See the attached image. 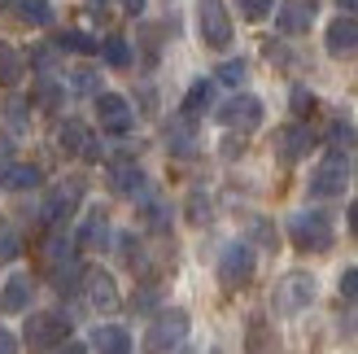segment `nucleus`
<instances>
[{"label":"nucleus","mask_w":358,"mask_h":354,"mask_svg":"<svg viewBox=\"0 0 358 354\" xmlns=\"http://www.w3.org/2000/svg\"><path fill=\"white\" fill-rule=\"evenodd\" d=\"M188 219H192V223H206V219H210V201H206V192H192V197H188Z\"/></svg>","instance_id":"obj_33"},{"label":"nucleus","mask_w":358,"mask_h":354,"mask_svg":"<svg viewBox=\"0 0 358 354\" xmlns=\"http://www.w3.org/2000/svg\"><path fill=\"white\" fill-rule=\"evenodd\" d=\"M336 9H341V13H350V17H354V13H358V0H336Z\"/></svg>","instance_id":"obj_42"},{"label":"nucleus","mask_w":358,"mask_h":354,"mask_svg":"<svg viewBox=\"0 0 358 354\" xmlns=\"http://www.w3.org/2000/svg\"><path fill=\"white\" fill-rule=\"evenodd\" d=\"M350 227H354V236H358V201L350 206Z\"/></svg>","instance_id":"obj_43"},{"label":"nucleus","mask_w":358,"mask_h":354,"mask_svg":"<svg viewBox=\"0 0 358 354\" xmlns=\"http://www.w3.org/2000/svg\"><path fill=\"white\" fill-rule=\"evenodd\" d=\"M5 122H9V132H27V122H31V105L22 97H5Z\"/></svg>","instance_id":"obj_25"},{"label":"nucleus","mask_w":358,"mask_h":354,"mask_svg":"<svg viewBox=\"0 0 358 354\" xmlns=\"http://www.w3.org/2000/svg\"><path fill=\"white\" fill-rule=\"evenodd\" d=\"M328 52H332V57H354V52H358V17H350V13L332 17V27H328Z\"/></svg>","instance_id":"obj_15"},{"label":"nucleus","mask_w":358,"mask_h":354,"mask_svg":"<svg viewBox=\"0 0 358 354\" xmlns=\"http://www.w3.org/2000/svg\"><path fill=\"white\" fill-rule=\"evenodd\" d=\"M315 276L310 271H289L275 285V293H271V306L280 311V315H301L310 302H315Z\"/></svg>","instance_id":"obj_2"},{"label":"nucleus","mask_w":358,"mask_h":354,"mask_svg":"<svg viewBox=\"0 0 358 354\" xmlns=\"http://www.w3.org/2000/svg\"><path fill=\"white\" fill-rule=\"evenodd\" d=\"M92 350L96 354H131V332L118 324H105L92 332Z\"/></svg>","instance_id":"obj_20"},{"label":"nucleus","mask_w":358,"mask_h":354,"mask_svg":"<svg viewBox=\"0 0 358 354\" xmlns=\"http://www.w3.org/2000/svg\"><path fill=\"white\" fill-rule=\"evenodd\" d=\"M310 22H315V0H284L275 13V27L284 35H306Z\"/></svg>","instance_id":"obj_14"},{"label":"nucleus","mask_w":358,"mask_h":354,"mask_svg":"<svg viewBox=\"0 0 358 354\" xmlns=\"http://www.w3.org/2000/svg\"><path fill=\"white\" fill-rule=\"evenodd\" d=\"M96 5H105V0H96Z\"/></svg>","instance_id":"obj_45"},{"label":"nucleus","mask_w":358,"mask_h":354,"mask_svg":"<svg viewBox=\"0 0 358 354\" xmlns=\"http://www.w3.org/2000/svg\"><path fill=\"white\" fill-rule=\"evenodd\" d=\"M306 110H315V97L306 87H293V114H306Z\"/></svg>","instance_id":"obj_35"},{"label":"nucleus","mask_w":358,"mask_h":354,"mask_svg":"<svg viewBox=\"0 0 358 354\" xmlns=\"http://www.w3.org/2000/svg\"><path fill=\"white\" fill-rule=\"evenodd\" d=\"M17 250H22V236H17V227H9V223H0V262H9V258H17Z\"/></svg>","instance_id":"obj_28"},{"label":"nucleus","mask_w":358,"mask_h":354,"mask_svg":"<svg viewBox=\"0 0 358 354\" xmlns=\"http://www.w3.org/2000/svg\"><path fill=\"white\" fill-rule=\"evenodd\" d=\"M83 293H87V306L92 311H118V285H114L110 271L87 267L83 271Z\"/></svg>","instance_id":"obj_12"},{"label":"nucleus","mask_w":358,"mask_h":354,"mask_svg":"<svg viewBox=\"0 0 358 354\" xmlns=\"http://www.w3.org/2000/svg\"><path fill=\"white\" fill-rule=\"evenodd\" d=\"M271 9H275V0H241V13L249 17V22H262Z\"/></svg>","instance_id":"obj_30"},{"label":"nucleus","mask_w":358,"mask_h":354,"mask_svg":"<svg viewBox=\"0 0 358 354\" xmlns=\"http://www.w3.org/2000/svg\"><path fill=\"white\" fill-rule=\"evenodd\" d=\"M57 48H66V52H96V40H92V35H83V31H62L57 35Z\"/></svg>","instance_id":"obj_27"},{"label":"nucleus","mask_w":358,"mask_h":354,"mask_svg":"<svg viewBox=\"0 0 358 354\" xmlns=\"http://www.w3.org/2000/svg\"><path fill=\"white\" fill-rule=\"evenodd\" d=\"M136 311H153V289H140V297H136Z\"/></svg>","instance_id":"obj_38"},{"label":"nucleus","mask_w":358,"mask_h":354,"mask_svg":"<svg viewBox=\"0 0 358 354\" xmlns=\"http://www.w3.org/2000/svg\"><path fill=\"white\" fill-rule=\"evenodd\" d=\"M184 337H188V315L171 306L162 315H153V324L145 332V354H171Z\"/></svg>","instance_id":"obj_3"},{"label":"nucleus","mask_w":358,"mask_h":354,"mask_svg":"<svg viewBox=\"0 0 358 354\" xmlns=\"http://www.w3.org/2000/svg\"><path fill=\"white\" fill-rule=\"evenodd\" d=\"M210 354H223V350H210Z\"/></svg>","instance_id":"obj_44"},{"label":"nucleus","mask_w":358,"mask_h":354,"mask_svg":"<svg viewBox=\"0 0 358 354\" xmlns=\"http://www.w3.org/2000/svg\"><path fill=\"white\" fill-rule=\"evenodd\" d=\"M22 79V52L13 44H0V83H17Z\"/></svg>","instance_id":"obj_24"},{"label":"nucleus","mask_w":358,"mask_h":354,"mask_svg":"<svg viewBox=\"0 0 358 354\" xmlns=\"http://www.w3.org/2000/svg\"><path fill=\"white\" fill-rule=\"evenodd\" d=\"M254 236H258L262 245H275V227L266 223V219H258V223H254Z\"/></svg>","instance_id":"obj_36"},{"label":"nucleus","mask_w":358,"mask_h":354,"mask_svg":"<svg viewBox=\"0 0 358 354\" xmlns=\"http://www.w3.org/2000/svg\"><path fill=\"white\" fill-rule=\"evenodd\" d=\"M62 97H66V92H62V87H57V83H52L48 75L40 79V87H35V101H40V105H44V110H57V105H62Z\"/></svg>","instance_id":"obj_29"},{"label":"nucleus","mask_w":358,"mask_h":354,"mask_svg":"<svg viewBox=\"0 0 358 354\" xmlns=\"http://www.w3.org/2000/svg\"><path fill=\"white\" fill-rule=\"evenodd\" d=\"M96 83H101V79L92 75V70H75V75H70V87H75V92H83V97H92ZM96 97H101V92H96Z\"/></svg>","instance_id":"obj_32"},{"label":"nucleus","mask_w":358,"mask_h":354,"mask_svg":"<svg viewBox=\"0 0 358 354\" xmlns=\"http://www.w3.org/2000/svg\"><path fill=\"white\" fill-rule=\"evenodd\" d=\"M289 236L297 250H328L332 245V219L324 215V210H297V215L289 219Z\"/></svg>","instance_id":"obj_1"},{"label":"nucleus","mask_w":358,"mask_h":354,"mask_svg":"<svg viewBox=\"0 0 358 354\" xmlns=\"http://www.w3.org/2000/svg\"><path fill=\"white\" fill-rule=\"evenodd\" d=\"M0 354H17V337L9 328H0Z\"/></svg>","instance_id":"obj_37"},{"label":"nucleus","mask_w":358,"mask_h":354,"mask_svg":"<svg viewBox=\"0 0 358 354\" xmlns=\"http://www.w3.org/2000/svg\"><path fill=\"white\" fill-rule=\"evenodd\" d=\"M101 52H105V62H110L114 70H127L131 66V44L122 40V35H110V40L101 44Z\"/></svg>","instance_id":"obj_23"},{"label":"nucleus","mask_w":358,"mask_h":354,"mask_svg":"<svg viewBox=\"0 0 358 354\" xmlns=\"http://www.w3.org/2000/svg\"><path fill=\"white\" fill-rule=\"evenodd\" d=\"M210 101H214V79H192V87L184 92V105H179V114L196 122L210 110Z\"/></svg>","instance_id":"obj_19"},{"label":"nucleus","mask_w":358,"mask_h":354,"mask_svg":"<svg viewBox=\"0 0 358 354\" xmlns=\"http://www.w3.org/2000/svg\"><path fill=\"white\" fill-rule=\"evenodd\" d=\"M245 75H249V66H245V62H223L214 79H219V83H245Z\"/></svg>","instance_id":"obj_31"},{"label":"nucleus","mask_w":358,"mask_h":354,"mask_svg":"<svg viewBox=\"0 0 358 354\" xmlns=\"http://www.w3.org/2000/svg\"><path fill=\"white\" fill-rule=\"evenodd\" d=\"M254 267H258V258H254V250H249L245 241H231L227 250L219 254V280L227 289L249 285V280H254Z\"/></svg>","instance_id":"obj_6"},{"label":"nucleus","mask_w":358,"mask_h":354,"mask_svg":"<svg viewBox=\"0 0 358 354\" xmlns=\"http://www.w3.org/2000/svg\"><path fill=\"white\" fill-rule=\"evenodd\" d=\"M118 5H122V9H127L131 17H140V13H145V0H118Z\"/></svg>","instance_id":"obj_39"},{"label":"nucleus","mask_w":358,"mask_h":354,"mask_svg":"<svg viewBox=\"0 0 358 354\" xmlns=\"http://www.w3.org/2000/svg\"><path fill=\"white\" fill-rule=\"evenodd\" d=\"M262 101L258 97H249V92H236V97H227L223 105H219V122L227 132H254L258 122H262Z\"/></svg>","instance_id":"obj_7"},{"label":"nucleus","mask_w":358,"mask_h":354,"mask_svg":"<svg viewBox=\"0 0 358 354\" xmlns=\"http://www.w3.org/2000/svg\"><path fill=\"white\" fill-rule=\"evenodd\" d=\"M17 13H22V22H31V27H48L52 22L48 0H17Z\"/></svg>","instance_id":"obj_26"},{"label":"nucleus","mask_w":358,"mask_h":354,"mask_svg":"<svg viewBox=\"0 0 358 354\" xmlns=\"http://www.w3.org/2000/svg\"><path fill=\"white\" fill-rule=\"evenodd\" d=\"M9 153H13V140L0 132V167H5V157H9Z\"/></svg>","instance_id":"obj_41"},{"label":"nucleus","mask_w":358,"mask_h":354,"mask_svg":"<svg viewBox=\"0 0 358 354\" xmlns=\"http://www.w3.org/2000/svg\"><path fill=\"white\" fill-rule=\"evenodd\" d=\"M341 297H345V302H358V267H350L341 276Z\"/></svg>","instance_id":"obj_34"},{"label":"nucleus","mask_w":358,"mask_h":354,"mask_svg":"<svg viewBox=\"0 0 358 354\" xmlns=\"http://www.w3.org/2000/svg\"><path fill=\"white\" fill-rule=\"evenodd\" d=\"M345 184H350V162H345V153H328L324 162L310 171V197H319V201L341 197Z\"/></svg>","instance_id":"obj_4"},{"label":"nucleus","mask_w":358,"mask_h":354,"mask_svg":"<svg viewBox=\"0 0 358 354\" xmlns=\"http://www.w3.org/2000/svg\"><path fill=\"white\" fill-rule=\"evenodd\" d=\"M40 184H44V171L31 167V162H5L0 167V188H9V192H31Z\"/></svg>","instance_id":"obj_16"},{"label":"nucleus","mask_w":358,"mask_h":354,"mask_svg":"<svg viewBox=\"0 0 358 354\" xmlns=\"http://www.w3.org/2000/svg\"><path fill=\"white\" fill-rule=\"evenodd\" d=\"M27 341L35 346V350H57L62 341H70V320L62 311H44V315H31L27 320Z\"/></svg>","instance_id":"obj_8"},{"label":"nucleus","mask_w":358,"mask_h":354,"mask_svg":"<svg viewBox=\"0 0 358 354\" xmlns=\"http://www.w3.org/2000/svg\"><path fill=\"white\" fill-rule=\"evenodd\" d=\"M196 27H201L206 48H227L231 44V13L223 0H196Z\"/></svg>","instance_id":"obj_5"},{"label":"nucleus","mask_w":358,"mask_h":354,"mask_svg":"<svg viewBox=\"0 0 358 354\" xmlns=\"http://www.w3.org/2000/svg\"><path fill=\"white\" fill-rule=\"evenodd\" d=\"M79 201H83V180H62V184H52L48 197H44V219L57 227V223H66V219L79 210Z\"/></svg>","instance_id":"obj_9"},{"label":"nucleus","mask_w":358,"mask_h":354,"mask_svg":"<svg viewBox=\"0 0 358 354\" xmlns=\"http://www.w3.org/2000/svg\"><path fill=\"white\" fill-rule=\"evenodd\" d=\"M315 149V132L306 127V122H289V127L275 132V153L284 157V162H301Z\"/></svg>","instance_id":"obj_13"},{"label":"nucleus","mask_w":358,"mask_h":354,"mask_svg":"<svg viewBox=\"0 0 358 354\" xmlns=\"http://www.w3.org/2000/svg\"><path fill=\"white\" fill-rule=\"evenodd\" d=\"M166 145L175 157H192V145H196V122L179 114V122H171L166 127Z\"/></svg>","instance_id":"obj_21"},{"label":"nucleus","mask_w":358,"mask_h":354,"mask_svg":"<svg viewBox=\"0 0 358 354\" xmlns=\"http://www.w3.org/2000/svg\"><path fill=\"white\" fill-rule=\"evenodd\" d=\"M31 297H35V280L17 271V276L5 280V293H0V311L17 315V311H27V306H31Z\"/></svg>","instance_id":"obj_17"},{"label":"nucleus","mask_w":358,"mask_h":354,"mask_svg":"<svg viewBox=\"0 0 358 354\" xmlns=\"http://www.w3.org/2000/svg\"><path fill=\"white\" fill-rule=\"evenodd\" d=\"M79 241L87 250H105V245H110V219H105V210H87V223L79 227Z\"/></svg>","instance_id":"obj_22"},{"label":"nucleus","mask_w":358,"mask_h":354,"mask_svg":"<svg viewBox=\"0 0 358 354\" xmlns=\"http://www.w3.org/2000/svg\"><path fill=\"white\" fill-rule=\"evenodd\" d=\"M96 118H101V127H105V132H114V136L131 132V122H136L131 101H127V97H118V92H101V97H96Z\"/></svg>","instance_id":"obj_11"},{"label":"nucleus","mask_w":358,"mask_h":354,"mask_svg":"<svg viewBox=\"0 0 358 354\" xmlns=\"http://www.w3.org/2000/svg\"><path fill=\"white\" fill-rule=\"evenodd\" d=\"M110 188L122 192V197H140V192H145V171L136 162H114L110 167Z\"/></svg>","instance_id":"obj_18"},{"label":"nucleus","mask_w":358,"mask_h":354,"mask_svg":"<svg viewBox=\"0 0 358 354\" xmlns=\"http://www.w3.org/2000/svg\"><path fill=\"white\" fill-rule=\"evenodd\" d=\"M52 354H87V350H83L79 341H62V346H57V350H52Z\"/></svg>","instance_id":"obj_40"},{"label":"nucleus","mask_w":358,"mask_h":354,"mask_svg":"<svg viewBox=\"0 0 358 354\" xmlns=\"http://www.w3.org/2000/svg\"><path fill=\"white\" fill-rule=\"evenodd\" d=\"M57 140H62V149H66V153L83 157V162H101V145H96V136L87 132V122H83V118H66V122H62V132H57Z\"/></svg>","instance_id":"obj_10"}]
</instances>
